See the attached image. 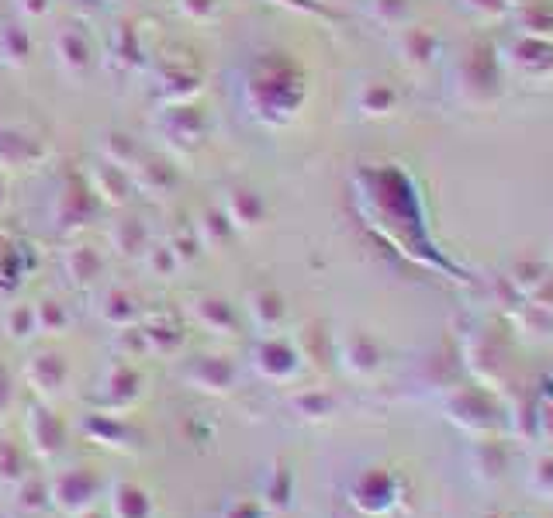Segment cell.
Instances as JSON below:
<instances>
[]
</instances>
